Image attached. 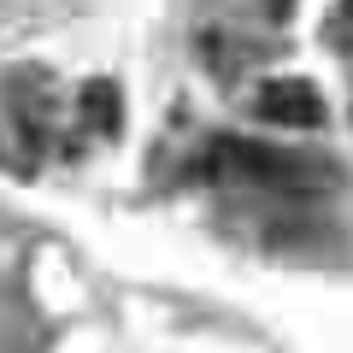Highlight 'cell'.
I'll use <instances>...</instances> for the list:
<instances>
[{
    "mask_svg": "<svg viewBox=\"0 0 353 353\" xmlns=\"http://www.w3.org/2000/svg\"><path fill=\"white\" fill-rule=\"evenodd\" d=\"M324 36H330V48H336V53H353V0H336Z\"/></svg>",
    "mask_w": 353,
    "mask_h": 353,
    "instance_id": "4",
    "label": "cell"
},
{
    "mask_svg": "<svg viewBox=\"0 0 353 353\" xmlns=\"http://www.w3.org/2000/svg\"><path fill=\"white\" fill-rule=\"evenodd\" d=\"M83 124L94 130V136H106V141L124 130V94H118L112 77H101V83H83Z\"/></svg>",
    "mask_w": 353,
    "mask_h": 353,
    "instance_id": "3",
    "label": "cell"
},
{
    "mask_svg": "<svg viewBox=\"0 0 353 353\" xmlns=\"http://www.w3.org/2000/svg\"><path fill=\"white\" fill-rule=\"evenodd\" d=\"M253 112H259L265 124L318 130V124H324V94H318L306 77H271V83L253 94Z\"/></svg>",
    "mask_w": 353,
    "mask_h": 353,
    "instance_id": "2",
    "label": "cell"
},
{
    "mask_svg": "<svg viewBox=\"0 0 353 353\" xmlns=\"http://www.w3.org/2000/svg\"><path fill=\"white\" fill-rule=\"evenodd\" d=\"M194 176L236 183V189H271V194H318L336 183V171L318 165L312 153H289V148L248 141V136H212L194 159Z\"/></svg>",
    "mask_w": 353,
    "mask_h": 353,
    "instance_id": "1",
    "label": "cell"
}]
</instances>
